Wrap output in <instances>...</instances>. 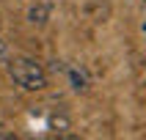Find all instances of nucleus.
Instances as JSON below:
<instances>
[{
	"instance_id": "1",
	"label": "nucleus",
	"mask_w": 146,
	"mask_h": 140,
	"mask_svg": "<svg viewBox=\"0 0 146 140\" xmlns=\"http://www.w3.org/2000/svg\"><path fill=\"white\" fill-rule=\"evenodd\" d=\"M8 63V77H11V82H14L19 91H28V93H39V91H44L50 85V74L47 69L36 60V58H11V60H6Z\"/></svg>"
},
{
	"instance_id": "2",
	"label": "nucleus",
	"mask_w": 146,
	"mask_h": 140,
	"mask_svg": "<svg viewBox=\"0 0 146 140\" xmlns=\"http://www.w3.org/2000/svg\"><path fill=\"white\" fill-rule=\"evenodd\" d=\"M66 80H69V85H72L74 93H86V91L91 88V74H88V69H86L83 63L69 66V69H66Z\"/></svg>"
},
{
	"instance_id": "3",
	"label": "nucleus",
	"mask_w": 146,
	"mask_h": 140,
	"mask_svg": "<svg viewBox=\"0 0 146 140\" xmlns=\"http://www.w3.org/2000/svg\"><path fill=\"white\" fill-rule=\"evenodd\" d=\"M52 19V3L50 0H36L31 8H28V22L33 28H44V25Z\"/></svg>"
},
{
	"instance_id": "4",
	"label": "nucleus",
	"mask_w": 146,
	"mask_h": 140,
	"mask_svg": "<svg viewBox=\"0 0 146 140\" xmlns=\"http://www.w3.org/2000/svg\"><path fill=\"white\" fill-rule=\"evenodd\" d=\"M83 14L94 25H102V22L110 19V3H108V0H88V3L83 6Z\"/></svg>"
},
{
	"instance_id": "5",
	"label": "nucleus",
	"mask_w": 146,
	"mask_h": 140,
	"mask_svg": "<svg viewBox=\"0 0 146 140\" xmlns=\"http://www.w3.org/2000/svg\"><path fill=\"white\" fill-rule=\"evenodd\" d=\"M47 126L52 132H66V129H72V121H69L66 115H50V118H47Z\"/></svg>"
},
{
	"instance_id": "6",
	"label": "nucleus",
	"mask_w": 146,
	"mask_h": 140,
	"mask_svg": "<svg viewBox=\"0 0 146 140\" xmlns=\"http://www.w3.org/2000/svg\"><path fill=\"white\" fill-rule=\"evenodd\" d=\"M8 55H11V47H8V41L3 39V36H0V66H3V63L8 60Z\"/></svg>"
},
{
	"instance_id": "7",
	"label": "nucleus",
	"mask_w": 146,
	"mask_h": 140,
	"mask_svg": "<svg viewBox=\"0 0 146 140\" xmlns=\"http://www.w3.org/2000/svg\"><path fill=\"white\" fill-rule=\"evenodd\" d=\"M17 137V135H14V132H11V129H8V126H6V124H0V140H14Z\"/></svg>"
},
{
	"instance_id": "8",
	"label": "nucleus",
	"mask_w": 146,
	"mask_h": 140,
	"mask_svg": "<svg viewBox=\"0 0 146 140\" xmlns=\"http://www.w3.org/2000/svg\"><path fill=\"white\" fill-rule=\"evenodd\" d=\"M141 3H143V6H146V0H141Z\"/></svg>"
}]
</instances>
